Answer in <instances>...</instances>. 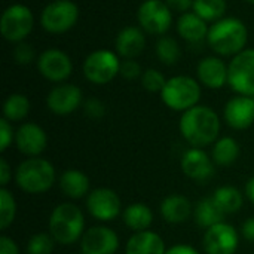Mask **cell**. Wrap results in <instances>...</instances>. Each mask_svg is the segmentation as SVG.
<instances>
[{
    "instance_id": "f6af8a7d",
    "label": "cell",
    "mask_w": 254,
    "mask_h": 254,
    "mask_svg": "<svg viewBox=\"0 0 254 254\" xmlns=\"http://www.w3.org/2000/svg\"><path fill=\"white\" fill-rule=\"evenodd\" d=\"M246 1H249V3H252V4H254V0H246Z\"/></svg>"
},
{
    "instance_id": "ba28073f",
    "label": "cell",
    "mask_w": 254,
    "mask_h": 254,
    "mask_svg": "<svg viewBox=\"0 0 254 254\" xmlns=\"http://www.w3.org/2000/svg\"><path fill=\"white\" fill-rule=\"evenodd\" d=\"M79 18V9L71 0H54L51 1L40 15L42 27L52 34L68 31Z\"/></svg>"
},
{
    "instance_id": "52a82bcc",
    "label": "cell",
    "mask_w": 254,
    "mask_h": 254,
    "mask_svg": "<svg viewBox=\"0 0 254 254\" xmlns=\"http://www.w3.org/2000/svg\"><path fill=\"white\" fill-rule=\"evenodd\" d=\"M121 70V61L118 55L107 49H98L91 52L83 63L85 77L95 85H106L112 82Z\"/></svg>"
},
{
    "instance_id": "ab89813d",
    "label": "cell",
    "mask_w": 254,
    "mask_h": 254,
    "mask_svg": "<svg viewBox=\"0 0 254 254\" xmlns=\"http://www.w3.org/2000/svg\"><path fill=\"white\" fill-rule=\"evenodd\" d=\"M0 254H19V250L12 238L0 237Z\"/></svg>"
},
{
    "instance_id": "f1b7e54d",
    "label": "cell",
    "mask_w": 254,
    "mask_h": 254,
    "mask_svg": "<svg viewBox=\"0 0 254 254\" xmlns=\"http://www.w3.org/2000/svg\"><path fill=\"white\" fill-rule=\"evenodd\" d=\"M30 110L28 98L22 94H12L3 104V115L9 122L22 121Z\"/></svg>"
},
{
    "instance_id": "d6a6232c",
    "label": "cell",
    "mask_w": 254,
    "mask_h": 254,
    "mask_svg": "<svg viewBox=\"0 0 254 254\" xmlns=\"http://www.w3.org/2000/svg\"><path fill=\"white\" fill-rule=\"evenodd\" d=\"M55 240L48 234H36L30 238L27 244L28 254H51L54 250Z\"/></svg>"
},
{
    "instance_id": "74e56055",
    "label": "cell",
    "mask_w": 254,
    "mask_h": 254,
    "mask_svg": "<svg viewBox=\"0 0 254 254\" xmlns=\"http://www.w3.org/2000/svg\"><path fill=\"white\" fill-rule=\"evenodd\" d=\"M85 112L89 118L92 119H100L101 116H104L106 113V107L104 104L98 100V98H89L85 103Z\"/></svg>"
},
{
    "instance_id": "2e32d148",
    "label": "cell",
    "mask_w": 254,
    "mask_h": 254,
    "mask_svg": "<svg viewBox=\"0 0 254 254\" xmlns=\"http://www.w3.org/2000/svg\"><path fill=\"white\" fill-rule=\"evenodd\" d=\"M225 121L234 129H247L254 124V98L237 95L225 106Z\"/></svg>"
},
{
    "instance_id": "44dd1931",
    "label": "cell",
    "mask_w": 254,
    "mask_h": 254,
    "mask_svg": "<svg viewBox=\"0 0 254 254\" xmlns=\"http://www.w3.org/2000/svg\"><path fill=\"white\" fill-rule=\"evenodd\" d=\"M127 254H165L164 240L152 232V231H141L135 232L127 243L125 247Z\"/></svg>"
},
{
    "instance_id": "6da1fadb",
    "label": "cell",
    "mask_w": 254,
    "mask_h": 254,
    "mask_svg": "<svg viewBox=\"0 0 254 254\" xmlns=\"http://www.w3.org/2000/svg\"><path fill=\"white\" fill-rule=\"evenodd\" d=\"M180 132L193 147H204L217 140L220 119L211 107L195 106L182 115Z\"/></svg>"
},
{
    "instance_id": "5bb4252c",
    "label": "cell",
    "mask_w": 254,
    "mask_h": 254,
    "mask_svg": "<svg viewBox=\"0 0 254 254\" xmlns=\"http://www.w3.org/2000/svg\"><path fill=\"white\" fill-rule=\"evenodd\" d=\"M40 74L51 82H63L70 77L73 64L70 57L60 49H48L37 60Z\"/></svg>"
},
{
    "instance_id": "9a60e30c",
    "label": "cell",
    "mask_w": 254,
    "mask_h": 254,
    "mask_svg": "<svg viewBox=\"0 0 254 254\" xmlns=\"http://www.w3.org/2000/svg\"><path fill=\"white\" fill-rule=\"evenodd\" d=\"M46 103L52 113L60 116L70 115L82 104V91L76 85L63 83L49 92Z\"/></svg>"
},
{
    "instance_id": "d590c367",
    "label": "cell",
    "mask_w": 254,
    "mask_h": 254,
    "mask_svg": "<svg viewBox=\"0 0 254 254\" xmlns=\"http://www.w3.org/2000/svg\"><path fill=\"white\" fill-rule=\"evenodd\" d=\"M13 57L19 64H28L34 58V49L31 48V45L19 42V45L13 51Z\"/></svg>"
},
{
    "instance_id": "30bf717a",
    "label": "cell",
    "mask_w": 254,
    "mask_h": 254,
    "mask_svg": "<svg viewBox=\"0 0 254 254\" xmlns=\"http://www.w3.org/2000/svg\"><path fill=\"white\" fill-rule=\"evenodd\" d=\"M137 19L143 31L149 34H164L171 27L173 13L162 0H144L138 7Z\"/></svg>"
},
{
    "instance_id": "83f0119b",
    "label": "cell",
    "mask_w": 254,
    "mask_h": 254,
    "mask_svg": "<svg viewBox=\"0 0 254 254\" xmlns=\"http://www.w3.org/2000/svg\"><path fill=\"white\" fill-rule=\"evenodd\" d=\"M213 199L220 207L225 214H234L241 210L243 207V195L238 189L232 186H222L213 193Z\"/></svg>"
},
{
    "instance_id": "7402d4cb",
    "label": "cell",
    "mask_w": 254,
    "mask_h": 254,
    "mask_svg": "<svg viewBox=\"0 0 254 254\" xmlns=\"http://www.w3.org/2000/svg\"><path fill=\"white\" fill-rule=\"evenodd\" d=\"M205 22L207 21H204L195 12H186V13H182V16L179 18L177 31L185 40L190 43H199L208 36L210 28L207 27Z\"/></svg>"
},
{
    "instance_id": "9c48e42d",
    "label": "cell",
    "mask_w": 254,
    "mask_h": 254,
    "mask_svg": "<svg viewBox=\"0 0 254 254\" xmlns=\"http://www.w3.org/2000/svg\"><path fill=\"white\" fill-rule=\"evenodd\" d=\"M34 16L24 4L9 6L0 19L1 36L9 42H22L33 30Z\"/></svg>"
},
{
    "instance_id": "f546056e",
    "label": "cell",
    "mask_w": 254,
    "mask_h": 254,
    "mask_svg": "<svg viewBox=\"0 0 254 254\" xmlns=\"http://www.w3.org/2000/svg\"><path fill=\"white\" fill-rule=\"evenodd\" d=\"M226 0H193V12L204 21H219L226 12Z\"/></svg>"
},
{
    "instance_id": "4dcf8cb0",
    "label": "cell",
    "mask_w": 254,
    "mask_h": 254,
    "mask_svg": "<svg viewBox=\"0 0 254 254\" xmlns=\"http://www.w3.org/2000/svg\"><path fill=\"white\" fill-rule=\"evenodd\" d=\"M156 54L161 63L167 65H173L180 60L182 51H180V45L174 37L162 36L156 43Z\"/></svg>"
},
{
    "instance_id": "1f68e13d",
    "label": "cell",
    "mask_w": 254,
    "mask_h": 254,
    "mask_svg": "<svg viewBox=\"0 0 254 254\" xmlns=\"http://www.w3.org/2000/svg\"><path fill=\"white\" fill-rule=\"evenodd\" d=\"M15 213H16V204L12 193L6 188H1L0 189V229H7L12 225L15 219Z\"/></svg>"
},
{
    "instance_id": "4316f807",
    "label": "cell",
    "mask_w": 254,
    "mask_h": 254,
    "mask_svg": "<svg viewBox=\"0 0 254 254\" xmlns=\"http://www.w3.org/2000/svg\"><path fill=\"white\" fill-rule=\"evenodd\" d=\"M211 155H213L214 164H217L220 167L231 165L240 156V144L232 137H223V138L216 141Z\"/></svg>"
},
{
    "instance_id": "d4e9b609",
    "label": "cell",
    "mask_w": 254,
    "mask_h": 254,
    "mask_svg": "<svg viewBox=\"0 0 254 254\" xmlns=\"http://www.w3.org/2000/svg\"><path fill=\"white\" fill-rule=\"evenodd\" d=\"M122 217H124V223L127 225V228H129L134 232L147 231V228L153 222L152 210L146 204H141V202L128 205L125 208Z\"/></svg>"
},
{
    "instance_id": "ac0fdd59",
    "label": "cell",
    "mask_w": 254,
    "mask_h": 254,
    "mask_svg": "<svg viewBox=\"0 0 254 254\" xmlns=\"http://www.w3.org/2000/svg\"><path fill=\"white\" fill-rule=\"evenodd\" d=\"M182 170L189 179H192L195 182H201V183L210 180L214 176L213 159H210L208 155L199 147L189 149L183 155Z\"/></svg>"
},
{
    "instance_id": "e0dca14e",
    "label": "cell",
    "mask_w": 254,
    "mask_h": 254,
    "mask_svg": "<svg viewBox=\"0 0 254 254\" xmlns=\"http://www.w3.org/2000/svg\"><path fill=\"white\" fill-rule=\"evenodd\" d=\"M15 144L18 150L30 158H37L48 144L46 132L36 124H24L15 134Z\"/></svg>"
},
{
    "instance_id": "ee69618b",
    "label": "cell",
    "mask_w": 254,
    "mask_h": 254,
    "mask_svg": "<svg viewBox=\"0 0 254 254\" xmlns=\"http://www.w3.org/2000/svg\"><path fill=\"white\" fill-rule=\"evenodd\" d=\"M246 195H247L249 201L254 204V177H252L246 185Z\"/></svg>"
},
{
    "instance_id": "484cf974",
    "label": "cell",
    "mask_w": 254,
    "mask_h": 254,
    "mask_svg": "<svg viewBox=\"0 0 254 254\" xmlns=\"http://www.w3.org/2000/svg\"><path fill=\"white\" fill-rule=\"evenodd\" d=\"M225 216L226 214L220 210V207L216 204L213 196L204 198L195 207V222L199 228L210 229L211 226L223 222Z\"/></svg>"
},
{
    "instance_id": "8992f818",
    "label": "cell",
    "mask_w": 254,
    "mask_h": 254,
    "mask_svg": "<svg viewBox=\"0 0 254 254\" xmlns=\"http://www.w3.org/2000/svg\"><path fill=\"white\" fill-rule=\"evenodd\" d=\"M228 83L237 94L254 97V48L232 58L228 65Z\"/></svg>"
},
{
    "instance_id": "ffe728a7",
    "label": "cell",
    "mask_w": 254,
    "mask_h": 254,
    "mask_svg": "<svg viewBox=\"0 0 254 254\" xmlns=\"http://www.w3.org/2000/svg\"><path fill=\"white\" fill-rule=\"evenodd\" d=\"M146 46V37L138 27H125L116 37V51L124 58L138 57Z\"/></svg>"
},
{
    "instance_id": "7c38bea8",
    "label": "cell",
    "mask_w": 254,
    "mask_h": 254,
    "mask_svg": "<svg viewBox=\"0 0 254 254\" xmlns=\"http://www.w3.org/2000/svg\"><path fill=\"white\" fill-rule=\"evenodd\" d=\"M86 208L89 214L97 220L112 222L121 213V199L115 190L107 188H100L88 195Z\"/></svg>"
},
{
    "instance_id": "f35d334b",
    "label": "cell",
    "mask_w": 254,
    "mask_h": 254,
    "mask_svg": "<svg viewBox=\"0 0 254 254\" xmlns=\"http://www.w3.org/2000/svg\"><path fill=\"white\" fill-rule=\"evenodd\" d=\"M165 3L171 10L180 13H186L190 7H193V0H165Z\"/></svg>"
},
{
    "instance_id": "60d3db41",
    "label": "cell",
    "mask_w": 254,
    "mask_h": 254,
    "mask_svg": "<svg viewBox=\"0 0 254 254\" xmlns=\"http://www.w3.org/2000/svg\"><path fill=\"white\" fill-rule=\"evenodd\" d=\"M10 177H12L10 167L7 165L4 158H0V185H1V188H4L9 183Z\"/></svg>"
},
{
    "instance_id": "836d02e7",
    "label": "cell",
    "mask_w": 254,
    "mask_h": 254,
    "mask_svg": "<svg viewBox=\"0 0 254 254\" xmlns=\"http://www.w3.org/2000/svg\"><path fill=\"white\" fill-rule=\"evenodd\" d=\"M167 83L165 76L155 68H147L143 74H141V85L144 89H147L149 92H159L164 89Z\"/></svg>"
},
{
    "instance_id": "277c9868",
    "label": "cell",
    "mask_w": 254,
    "mask_h": 254,
    "mask_svg": "<svg viewBox=\"0 0 254 254\" xmlns=\"http://www.w3.org/2000/svg\"><path fill=\"white\" fill-rule=\"evenodd\" d=\"M15 182L18 188L27 193H43L55 183V170L46 159L30 158L16 168Z\"/></svg>"
},
{
    "instance_id": "8d00e7d4",
    "label": "cell",
    "mask_w": 254,
    "mask_h": 254,
    "mask_svg": "<svg viewBox=\"0 0 254 254\" xmlns=\"http://www.w3.org/2000/svg\"><path fill=\"white\" fill-rule=\"evenodd\" d=\"M12 138H13L12 127L6 118H1L0 119V152H4L9 147V144L12 143Z\"/></svg>"
},
{
    "instance_id": "e575fe53",
    "label": "cell",
    "mask_w": 254,
    "mask_h": 254,
    "mask_svg": "<svg viewBox=\"0 0 254 254\" xmlns=\"http://www.w3.org/2000/svg\"><path fill=\"white\" fill-rule=\"evenodd\" d=\"M119 73L128 79V80H132V79H137L140 74H141V67L140 64L134 60V58H127L125 61L121 63V70Z\"/></svg>"
},
{
    "instance_id": "7bdbcfd3",
    "label": "cell",
    "mask_w": 254,
    "mask_h": 254,
    "mask_svg": "<svg viewBox=\"0 0 254 254\" xmlns=\"http://www.w3.org/2000/svg\"><path fill=\"white\" fill-rule=\"evenodd\" d=\"M165 254H199L193 247H190V246H183V244H180V246H174V247H171L170 250H167V253Z\"/></svg>"
},
{
    "instance_id": "7a4b0ae2",
    "label": "cell",
    "mask_w": 254,
    "mask_h": 254,
    "mask_svg": "<svg viewBox=\"0 0 254 254\" xmlns=\"http://www.w3.org/2000/svg\"><path fill=\"white\" fill-rule=\"evenodd\" d=\"M249 40V30L246 24L234 16L216 21L207 36L210 48L219 55H237L244 51Z\"/></svg>"
},
{
    "instance_id": "5b68a950",
    "label": "cell",
    "mask_w": 254,
    "mask_h": 254,
    "mask_svg": "<svg viewBox=\"0 0 254 254\" xmlns=\"http://www.w3.org/2000/svg\"><path fill=\"white\" fill-rule=\"evenodd\" d=\"M161 98L171 110L186 112L198 104L201 98V86L189 76H174L167 80L161 91Z\"/></svg>"
},
{
    "instance_id": "b9f144b4",
    "label": "cell",
    "mask_w": 254,
    "mask_h": 254,
    "mask_svg": "<svg viewBox=\"0 0 254 254\" xmlns=\"http://www.w3.org/2000/svg\"><path fill=\"white\" fill-rule=\"evenodd\" d=\"M243 235L247 241L254 243V217L249 219L243 225Z\"/></svg>"
},
{
    "instance_id": "603a6c76",
    "label": "cell",
    "mask_w": 254,
    "mask_h": 254,
    "mask_svg": "<svg viewBox=\"0 0 254 254\" xmlns=\"http://www.w3.org/2000/svg\"><path fill=\"white\" fill-rule=\"evenodd\" d=\"M192 204L183 195H170L161 204V214L168 223H183L190 217Z\"/></svg>"
},
{
    "instance_id": "cb8c5ba5",
    "label": "cell",
    "mask_w": 254,
    "mask_h": 254,
    "mask_svg": "<svg viewBox=\"0 0 254 254\" xmlns=\"http://www.w3.org/2000/svg\"><path fill=\"white\" fill-rule=\"evenodd\" d=\"M60 188L67 198L80 199L89 190V180L79 170H67L60 177Z\"/></svg>"
},
{
    "instance_id": "d6986e66",
    "label": "cell",
    "mask_w": 254,
    "mask_h": 254,
    "mask_svg": "<svg viewBox=\"0 0 254 254\" xmlns=\"http://www.w3.org/2000/svg\"><path fill=\"white\" fill-rule=\"evenodd\" d=\"M196 73L199 82L211 89H219L225 86V83L228 82V65L222 58H204L202 61H199Z\"/></svg>"
},
{
    "instance_id": "4fadbf2b",
    "label": "cell",
    "mask_w": 254,
    "mask_h": 254,
    "mask_svg": "<svg viewBox=\"0 0 254 254\" xmlns=\"http://www.w3.org/2000/svg\"><path fill=\"white\" fill-rule=\"evenodd\" d=\"M119 249V237L106 226L88 229L80 240L82 254H115Z\"/></svg>"
},
{
    "instance_id": "3957f363",
    "label": "cell",
    "mask_w": 254,
    "mask_h": 254,
    "mask_svg": "<svg viewBox=\"0 0 254 254\" xmlns=\"http://www.w3.org/2000/svg\"><path fill=\"white\" fill-rule=\"evenodd\" d=\"M85 219L79 207L73 204H60L54 208L49 219V235L61 246H70L83 237Z\"/></svg>"
},
{
    "instance_id": "8fae6325",
    "label": "cell",
    "mask_w": 254,
    "mask_h": 254,
    "mask_svg": "<svg viewBox=\"0 0 254 254\" xmlns=\"http://www.w3.org/2000/svg\"><path fill=\"white\" fill-rule=\"evenodd\" d=\"M207 254H235L240 246L237 229L225 222H220L207 229L202 240Z\"/></svg>"
}]
</instances>
